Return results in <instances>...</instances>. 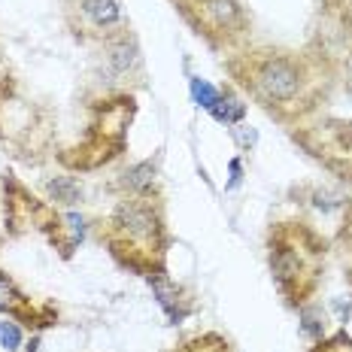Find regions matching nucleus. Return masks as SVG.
Here are the masks:
<instances>
[{
	"label": "nucleus",
	"mask_w": 352,
	"mask_h": 352,
	"mask_svg": "<svg viewBox=\"0 0 352 352\" xmlns=\"http://www.w3.org/2000/svg\"><path fill=\"white\" fill-rule=\"evenodd\" d=\"M228 73L243 85L249 98L276 119H295L313 109L319 98V76L313 64L285 49H255L228 61Z\"/></svg>",
	"instance_id": "f257e3e1"
},
{
	"label": "nucleus",
	"mask_w": 352,
	"mask_h": 352,
	"mask_svg": "<svg viewBox=\"0 0 352 352\" xmlns=\"http://www.w3.org/2000/svg\"><path fill=\"white\" fill-rule=\"evenodd\" d=\"M100 240L122 267L137 274H161L170 234H167L164 204L158 195H124L100 225Z\"/></svg>",
	"instance_id": "f03ea898"
},
{
	"label": "nucleus",
	"mask_w": 352,
	"mask_h": 352,
	"mask_svg": "<svg viewBox=\"0 0 352 352\" xmlns=\"http://www.w3.org/2000/svg\"><path fill=\"white\" fill-rule=\"evenodd\" d=\"M267 264L280 295L304 307L325 270V240L307 222H276L267 231Z\"/></svg>",
	"instance_id": "7ed1b4c3"
},
{
	"label": "nucleus",
	"mask_w": 352,
	"mask_h": 352,
	"mask_svg": "<svg viewBox=\"0 0 352 352\" xmlns=\"http://www.w3.org/2000/svg\"><path fill=\"white\" fill-rule=\"evenodd\" d=\"M197 36L212 49H234L249 31V12L243 0H170Z\"/></svg>",
	"instance_id": "20e7f679"
},
{
	"label": "nucleus",
	"mask_w": 352,
	"mask_h": 352,
	"mask_svg": "<svg viewBox=\"0 0 352 352\" xmlns=\"http://www.w3.org/2000/svg\"><path fill=\"white\" fill-rule=\"evenodd\" d=\"M64 21L82 43H104L128 28L122 0H61Z\"/></svg>",
	"instance_id": "39448f33"
},
{
	"label": "nucleus",
	"mask_w": 352,
	"mask_h": 352,
	"mask_svg": "<svg viewBox=\"0 0 352 352\" xmlns=\"http://www.w3.org/2000/svg\"><path fill=\"white\" fill-rule=\"evenodd\" d=\"M100 49H104V70L113 82L128 85V82L143 79V52H140L137 36L131 34V28H124V31L104 40Z\"/></svg>",
	"instance_id": "423d86ee"
},
{
	"label": "nucleus",
	"mask_w": 352,
	"mask_h": 352,
	"mask_svg": "<svg viewBox=\"0 0 352 352\" xmlns=\"http://www.w3.org/2000/svg\"><path fill=\"white\" fill-rule=\"evenodd\" d=\"M152 182H155V164L152 161H140V164H134L131 170L122 173L119 188L124 195H143V192H152Z\"/></svg>",
	"instance_id": "0eeeda50"
},
{
	"label": "nucleus",
	"mask_w": 352,
	"mask_h": 352,
	"mask_svg": "<svg viewBox=\"0 0 352 352\" xmlns=\"http://www.w3.org/2000/svg\"><path fill=\"white\" fill-rule=\"evenodd\" d=\"M25 307H28V298L19 292V285L6 274H0V313H6V316H21Z\"/></svg>",
	"instance_id": "6e6552de"
},
{
	"label": "nucleus",
	"mask_w": 352,
	"mask_h": 352,
	"mask_svg": "<svg viewBox=\"0 0 352 352\" xmlns=\"http://www.w3.org/2000/svg\"><path fill=\"white\" fill-rule=\"evenodd\" d=\"M210 113L216 116L222 124H237L246 116V104H240L231 91H225V94H219V98H216V104L210 107Z\"/></svg>",
	"instance_id": "1a4fd4ad"
},
{
	"label": "nucleus",
	"mask_w": 352,
	"mask_h": 352,
	"mask_svg": "<svg viewBox=\"0 0 352 352\" xmlns=\"http://www.w3.org/2000/svg\"><path fill=\"white\" fill-rule=\"evenodd\" d=\"M173 352H231L228 340L216 331H207V334H197L192 340H186L182 346H176Z\"/></svg>",
	"instance_id": "9d476101"
},
{
	"label": "nucleus",
	"mask_w": 352,
	"mask_h": 352,
	"mask_svg": "<svg viewBox=\"0 0 352 352\" xmlns=\"http://www.w3.org/2000/svg\"><path fill=\"white\" fill-rule=\"evenodd\" d=\"M46 192L58 204H76L79 195H82V188H79V182L73 179V176H55V179L46 182Z\"/></svg>",
	"instance_id": "9b49d317"
},
{
	"label": "nucleus",
	"mask_w": 352,
	"mask_h": 352,
	"mask_svg": "<svg viewBox=\"0 0 352 352\" xmlns=\"http://www.w3.org/2000/svg\"><path fill=\"white\" fill-rule=\"evenodd\" d=\"M192 98L197 100V107H207L210 109L212 104H216L219 91L210 82H204V79H192Z\"/></svg>",
	"instance_id": "f8f14e48"
},
{
	"label": "nucleus",
	"mask_w": 352,
	"mask_h": 352,
	"mask_svg": "<svg viewBox=\"0 0 352 352\" xmlns=\"http://www.w3.org/2000/svg\"><path fill=\"white\" fill-rule=\"evenodd\" d=\"M0 343H3L6 352H16L21 346V328L16 325V322H0Z\"/></svg>",
	"instance_id": "ddd939ff"
},
{
	"label": "nucleus",
	"mask_w": 352,
	"mask_h": 352,
	"mask_svg": "<svg viewBox=\"0 0 352 352\" xmlns=\"http://www.w3.org/2000/svg\"><path fill=\"white\" fill-rule=\"evenodd\" d=\"M310 352H352V340L340 331V334H334L331 340H319L316 349H310Z\"/></svg>",
	"instance_id": "4468645a"
},
{
	"label": "nucleus",
	"mask_w": 352,
	"mask_h": 352,
	"mask_svg": "<svg viewBox=\"0 0 352 352\" xmlns=\"http://www.w3.org/2000/svg\"><path fill=\"white\" fill-rule=\"evenodd\" d=\"M340 240H343V252L349 255V264H352V204L346 207V222H343Z\"/></svg>",
	"instance_id": "2eb2a0df"
},
{
	"label": "nucleus",
	"mask_w": 352,
	"mask_h": 352,
	"mask_svg": "<svg viewBox=\"0 0 352 352\" xmlns=\"http://www.w3.org/2000/svg\"><path fill=\"white\" fill-rule=\"evenodd\" d=\"M349 85H352V64H349Z\"/></svg>",
	"instance_id": "dca6fc26"
}]
</instances>
